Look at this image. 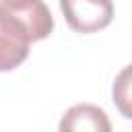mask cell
<instances>
[{
	"instance_id": "277c9868",
	"label": "cell",
	"mask_w": 132,
	"mask_h": 132,
	"mask_svg": "<svg viewBox=\"0 0 132 132\" xmlns=\"http://www.w3.org/2000/svg\"><path fill=\"white\" fill-rule=\"evenodd\" d=\"M60 130L62 132H66V130H74V132H80V130L82 132L85 130H91V132H109L111 124H109L107 113L101 107L91 105V103H76V105H72L62 116Z\"/></svg>"
},
{
	"instance_id": "6da1fadb",
	"label": "cell",
	"mask_w": 132,
	"mask_h": 132,
	"mask_svg": "<svg viewBox=\"0 0 132 132\" xmlns=\"http://www.w3.org/2000/svg\"><path fill=\"white\" fill-rule=\"evenodd\" d=\"M68 27L76 33H97L113 21L111 0H60Z\"/></svg>"
},
{
	"instance_id": "3957f363",
	"label": "cell",
	"mask_w": 132,
	"mask_h": 132,
	"mask_svg": "<svg viewBox=\"0 0 132 132\" xmlns=\"http://www.w3.org/2000/svg\"><path fill=\"white\" fill-rule=\"evenodd\" d=\"M31 39L27 31L10 16L0 14V72L14 70L29 56Z\"/></svg>"
},
{
	"instance_id": "7a4b0ae2",
	"label": "cell",
	"mask_w": 132,
	"mask_h": 132,
	"mask_svg": "<svg viewBox=\"0 0 132 132\" xmlns=\"http://www.w3.org/2000/svg\"><path fill=\"white\" fill-rule=\"evenodd\" d=\"M0 14L14 19L31 41L45 39L54 29V16L43 0H0Z\"/></svg>"
},
{
	"instance_id": "5b68a950",
	"label": "cell",
	"mask_w": 132,
	"mask_h": 132,
	"mask_svg": "<svg viewBox=\"0 0 132 132\" xmlns=\"http://www.w3.org/2000/svg\"><path fill=\"white\" fill-rule=\"evenodd\" d=\"M128 74H130V68L126 66L120 72V76L116 78V82H113V103L120 107L124 118H130V107H128V103H130V91H128L130 82H128Z\"/></svg>"
}]
</instances>
